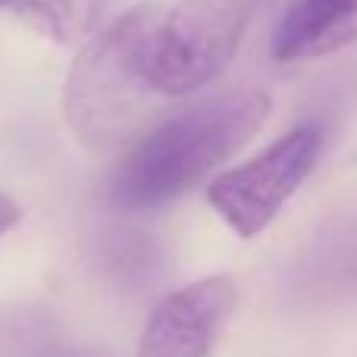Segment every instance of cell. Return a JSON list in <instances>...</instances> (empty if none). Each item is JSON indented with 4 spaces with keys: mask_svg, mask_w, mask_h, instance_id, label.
<instances>
[{
    "mask_svg": "<svg viewBox=\"0 0 357 357\" xmlns=\"http://www.w3.org/2000/svg\"><path fill=\"white\" fill-rule=\"evenodd\" d=\"M257 0H178L154 38L151 79L157 94L182 98L210 85L232 63Z\"/></svg>",
    "mask_w": 357,
    "mask_h": 357,
    "instance_id": "obj_3",
    "label": "cell"
},
{
    "mask_svg": "<svg viewBox=\"0 0 357 357\" xmlns=\"http://www.w3.org/2000/svg\"><path fill=\"white\" fill-rule=\"evenodd\" d=\"M238 307L229 276H204L163 295L142 329L138 357H213Z\"/></svg>",
    "mask_w": 357,
    "mask_h": 357,
    "instance_id": "obj_5",
    "label": "cell"
},
{
    "mask_svg": "<svg viewBox=\"0 0 357 357\" xmlns=\"http://www.w3.org/2000/svg\"><path fill=\"white\" fill-rule=\"evenodd\" d=\"M0 10L16 13L56 44H82L94 31L100 0H0Z\"/></svg>",
    "mask_w": 357,
    "mask_h": 357,
    "instance_id": "obj_7",
    "label": "cell"
},
{
    "mask_svg": "<svg viewBox=\"0 0 357 357\" xmlns=\"http://www.w3.org/2000/svg\"><path fill=\"white\" fill-rule=\"evenodd\" d=\"M163 6H132L82 47L63 85V116L88 151H116L142 132L157 98L151 79Z\"/></svg>",
    "mask_w": 357,
    "mask_h": 357,
    "instance_id": "obj_2",
    "label": "cell"
},
{
    "mask_svg": "<svg viewBox=\"0 0 357 357\" xmlns=\"http://www.w3.org/2000/svg\"><path fill=\"white\" fill-rule=\"evenodd\" d=\"M35 357H104L98 351H88V348H69V345H60V342H47Z\"/></svg>",
    "mask_w": 357,
    "mask_h": 357,
    "instance_id": "obj_9",
    "label": "cell"
},
{
    "mask_svg": "<svg viewBox=\"0 0 357 357\" xmlns=\"http://www.w3.org/2000/svg\"><path fill=\"white\" fill-rule=\"evenodd\" d=\"M323 148L317 126H298L235 169H226L207 185V201L220 220L241 238L260 235L289 197L304 185Z\"/></svg>",
    "mask_w": 357,
    "mask_h": 357,
    "instance_id": "obj_4",
    "label": "cell"
},
{
    "mask_svg": "<svg viewBox=\"0 0 357 357\" xmlns=\"http://www.w3.org/2000/svg\"><path fill=\"white\" fill-rule=\"evenodd\" d=\"M270 110L264 88H235L178 110L129 151L113 178V201L151 210L182 197L238 154L264 129Z\"/></svg>",
    "mask_w": 357,
    "mask_h": 357,
    "instance_id": "obj_1",
    "label": "cell"
},
{
    "mask_svg": "<svg viewBox=\"0 0 357 357\" xmlns=\"http://www.w3.org/2000/svg\"><path fill=\"white\" fill-rule=\"evenodd\" d=\"M19 216H22V210H19L6 195H0V238H3V235L10 232L13 226H16Z\"/></svg>",
    "mask_w": 357,
    "mask_h": 357,
    "instance_id": "obj_10",
    "label": "cell"
},
{
    "mask_svg": "<svg viewBox=\"0 0 357 357\" xmlns=\"http://www.w3.org/2000/svg\"><path fill=\"white\" fill-rule=\"evenodd\" d=\"M357 38V0H291L273 35L279 63L314 60Z\"/></svg>",
    "mask_w": 357,
    "mask_h": 357,
    "instance_id": "obj_6",
    "label": "cell"
},
{
    "mask_svg": "<svg viewBox=\"0 0 357 357\" xmlns=\"http://www.w3.org/2000/svg\"><path fill=\"white\" fill-rule=\"evenodd\" d=\"M47 342H54V335L41 314H0V357H35Z\"/></svg>",
    "mask_w": 357,
    "mask_h": 357,
    "instance_id": "obj_8",
    "label": "cell"
}]
</instances>
